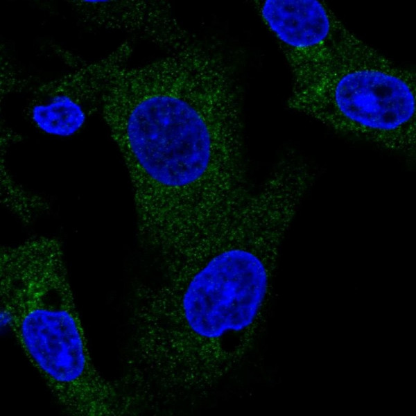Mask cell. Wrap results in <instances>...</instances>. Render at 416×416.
Returning <instances> with one entry per match:
<instances>
[{
	"label": "cell",
	"mask_w": 416,
	"mask_h": 416,
	"mask_svg": "<svg viewBox=\"0 0 416 416\" xmlns=\"http://www.w3.org/2000/svg\"><path fill=\"white\" fill-rule=\"evenodd\" d=\"M148 64L119 69L101 112L130 180L137 215L186 227L235 205L248 190L235 69L191 37Z\"/></svg>",
	"instance_id": "cell-1"
},
{
	"label": "cell",
	"mask_w": 416,
	"mask_h": 416,
	"mask_svg": "<svg viewBox=\"0 0 416 416\" xmlns=\"http://www.w3.org/2000/svg\"><path fill=\"white\" fill-rule=\"evenodd\" d=\"M287 232L250 208L195 252L162 263L164 280L141 284L129 306L124 379L156 401L202 395L242 361L261 330Z\"/></svg>",
	"instance_id": "cell-2"
},
{
	"label": "cell",
	"mask_w": 416,
	"mask_h": 416,
	"mask_svg": "<svg viewBox=\"0 0 416 416\" xmlns=\"http://www.w3.org/2000/svg\"><path fill=\"white\" fill-rule=\"evenodd\" d=\"M0 299L5 323L66 413L130 414L120 383L92 360L59 241L39 236L2 248Z\"/></svg>",
	"instance_id": "cell-3"
},
{
	"label": "cell",
	"mask_w": 416,
	"mask_h": 416,
	"mask_svg": "<svg viewBox=\"0 0 416 416\" xmlns=\"http://www.w3.org/2000/svg\"><path fill=\"white\" fill-rule=\"evenodd\" d=\"M415 73L385 57L292 88L290 108L343 134L414 157Z\"/></svg>",
	"instance_id": "cell-4"
},
{
	"label": "cell",
	"mask_w": 416,
	"mask_h": 416,
	"mask_svg": "<svg viewBox=\"0 0 416 416\" xmlns=\"http://www.w3.org/2000/svg\"><path fill=\"white\" fill-rule=\"evenodd\" d=\"M254 6L290 66L293 88L384 57L347 29L320 1H255Z\"/></svg>",
	"instance_id": "cell-5"
},
{
	"label": "cell",
	"mask_w": 416,
	"mask_h": 416,
	"mask_svg": "<svg viewBox=\"0 0 416 416\" xmlns=\"http://www.w3.org/2000/svg\"><path fill=\"white\" fill-rule=\"evenodd\" d=\"M131 46L123 43L107 56L36 87L25 107L28 119L40 130L70 136L81 129L98 109L107 86L124 67Z\"/></svg>",
	"instance_id": "cell-6"
},
{
	"label": "cell",
	"mask_w": 416,
	"mask_h": 416,
	"mask_svg": "<svg viewBox=\"0 0 416 416\" xmlns=\"http://www.w3.org/2000/svg\"><path fill=\"white\" fill-rule=\"evenodd\" d=\"M85 21L109 29L135 33L166 50L191 35L173 17L168 5L154 1H69Z\"/></svg>",
	"instance_id": "cell-7"
}]
</instances>
